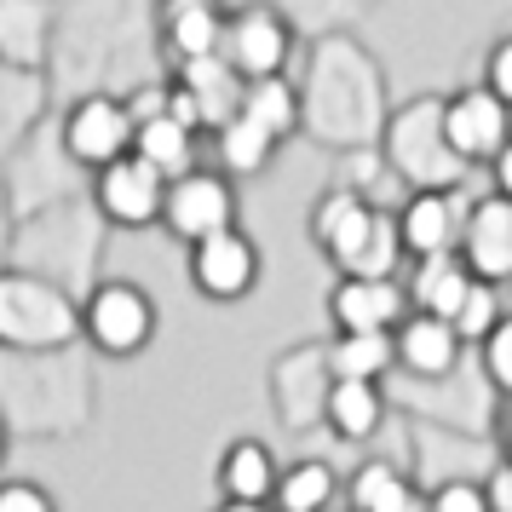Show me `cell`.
<instances>
[{
  "mask_svg": "<svg viewBox=\"0 0 512 512\" xmlns=\"http://www.w3.org/2000/svg\"><path fill=\"white\" fill-rule=\"evenodd\" d=\"M93 369L81 351H6L0 363V415L12 438H75L93 420Z\"/></svg>",
  "mask_w": 512,
  "mask_h": 512,
  "instance_id": "obj_1",
  "label": "cell"
},
{
  "mask_svg": "<svg viewBox=\"0 0 512 512\" xmlns=\"http://www.w3.org/2000/svg\"><path fill=\"white\" fill-rule=\"evenodd\" d=\"M305 127L334 150H369L374 139H386L380 121V75L369 58H357L351 47H323L311 64V87H305Z\"/></svg>",
  "mask_w": 512,
  "mask_h": 512,
  "instance_id": "obj_2",
  "label": "cell"
},
{
  "mask_svg": "<svg viewBox=\"0 0 512 512\" xmlns=\"http://www.w3.org/2000/svg\"><path fill=\"white\" fill-rule=\"evenodd\" d=\"M311 242L328 254L340 277H397V265L409 259L397 213L374 208L369 196L334 185L311 202Z\"/></svg>",
  "mask_w": 512,
  "mask_h": 512,
  "instance_id": "obj_3",
  "label": "cell"
},
{
  "mask_svg": "<svg viewBox=\"0 0 512 512\" xmlns=\"http://www.w3.org/2000/svg\"><path fill=\"white\" fill-rule=\"evenodd\" d=\"M380 156L392 167L397 185L415 190H461L466 162L461 150L449 144V98H415L386 116V139H380Z\"/></svg>",
  "mask_w": 512,
  "mask_h": 512,
  "instance_id": "obj_4",
  "label": "cell"
},
{
  "mask_svg": "<svg viewBox=\"0 0 512 512\" xmlns=\"http://www.w3.org/2000/svg\"><path fill=\"white\" fill-rule=\"evenodd\" d=\"M87 340V317L70 288L29 271H6L0 277V346L6 351H75Z\"/></svg>",
  "mask_w": 512,
  "mask_h": 512,
  "instance_id": "obj_5",
  "label": "cell"
},
{
  "mask_svg": "<svg viewBox=\"0 0 512 512\" xmlns=\"http://www.w3.org/2000/svg\"><path fill=\"white\" fill-rule=\"evenodd\" d=\"M81 317H87V346L98 357H139L156 340V300L139 282H93L81 294Z\"/></svg>",
  "mask_w": 512,
  "mask_h": 512,
  "instance_id": "obj_6",
  "label": "cell"
},
{
  "mask_svg": "<svg viewBox=\"0 0 512 512\" xmlns=\"http://www.w3.org/2000/svg\"><path fill=\"white\" fill-rule=\"evenodd\" d=\"M139 150V116L127 110V98L116 93H87L70 104L64 116V156L87 173H104V167L127 162Z\"/></svg>",
  "mask_w": 512,
  "mask_h": 512,
  "instance_id": "obj_7",
  "label": "cell"
},
{
  "mask_svg": "<svg viewBox=\"0 0 512 512\" xmlns=\"http://www.w3.org/2000/svg\"><path fill=\"white\" fill-rule=\"evenodd\" d=\"M328 392H334V369H328L323 340H305V346L282 351L271 363V403H277L288 432L328 426Z\"/></svg>",
  "mask_w": 512,
  "mask_h": 512,
  "instance_id": "obj_8",
  "label": "cell"
},
{
  "mask_svg": "<svg viewBox=\"0 0 512 512\" xmlns=\"http://www.w3.org/2000/svg\"><path fill=\"white\" fill-rule=\"evenodd\" d=\"M162 231L173 236V242H185V248H202V242H213V236L236 231V185L225 179V173H208V167L173 179Z\"/></svg>",
  "mask_w": 512,
  "mask_h": 512,
  "instance_id": "obj_9",
  "label": "cell"
},
{
  "mask_svg": "<svg viewBox=\"0 0 512 512\" xmlns=\"http://www.w3.org/2000/svg\"><path fill=\"white\" fill-rule=\"evenodd\" d=\"M167 190H173V179H162L144 156H127V162L93 173V208L116 231H144V225H162Z\"/></svg>",
  "mask_w": 512,
  "mask_h": 512,
  "instance_id": "obj_10",
  "label": "cell"
},
{
  "mask_svg": "<svg viewBox=\"0 0 512 512\" xmlns=\"http://www.w3.org/2000/svg\"><path fill=\"white\" fill-rule=\"evenodd\" d=\"M415 317L409 282L397 277H340L328 288V323L334 334H397Z\"/></svg>",
  "mask_w": 512,
  "mask_h": 512,
  "instance_id": "obj_11",
  "label": "cell"
},
{
  "mask_svg": "<svg viewBox=\"0 0 512 512\" xmlns=\"http://www.w3.org/2000/svg\"><path fill=\"white\" fill-rule=\"evenodd\" d=\"M466 219H472V202L461 190H415L403 196L397 208V231H403V248L409 259H443V254H461V236Z\"/></svg>",
  "mask_w": 512,
  "mask_h": 512,
  "instance_id": "obj_12",
  "label": "cell"
},
{
  "mask_svg": "<svg viewBox=\"0 0 512 512\" xmlns=\"http://www.w3.org/2000/svg\"><path fill=\"white\" fill-rule=\"evenodd\" d=\"M288 47H294V35L277 6H242L236 18H225V64L242 81H277Z\"/></svg>",
  "mask_w": 512,
  "mask_h": 512,
  "instance_id": "obj_13",
  "label": "cell"
},
{
  "mask_svg": "<svg viewBox=\"0 0 512 512\" xmlns=\"http://www.w3.org/2000/svg\"><path fill=\"white\" fill-rule=\"evenodd\" d=\"M190 282H196V294L213 300V305L248 300L259 288V248L242 231L213 236L202 248H190Z\"/></svg>",
  "mask_w": 512,
  "mask_h": 512,
  "instance_id": "obj_14",
  "label": "cell"
},
{
  "mask_svg": "<svg viewBox=\"0 0 512 512\" xmlns=\"http://www.w3.org/2000/svg\"><path fill=\"white\" fill-rule=\"evenodd\" d=\"M449 144L461 150L466 167H489L512 144V110L489 87H466L449 98Z\"/></svg>",
  "mask_w": 512,
  "mask_h": 512,
  "instance_id": "obj_15",
  "label": "cell"
},
{
  "mask_svg": "<svg viewBox=\"0 0 512 512\" xmlns=\"http://www.w3.org/2000/svg\"><path fill=\"white\" fill-rule=\"evenodd\" d=\"M461 328L443 323V317H426L415 311L409 323L397 328V374H409L415 386H438L449 374H461Z\"/></svg>",
  "mask_w": 512,
  "mask_h": 512,
  "instance_id": "obj_16",
  "label": "cell"
},
{
  "mask_svg": "<svg viewBox=\"0 0 512 512\" xmlns=\"http://www.w3.org/2000/svg\"><path fill=\"white\" fill-rule=\"evenodd\" d=\"M461 259L472 265L478 282H495V288H512V202L507 196H478L472 202V219H466L461 236Z\"/></svg>",
  "mask_w": 512,
  "mask_h": 512,
  "instance_id": "obj_17",
  "label": "cell"
},
{
  "mask_svg": "<svg viewBox=\"0 0 512 512\" xmlns=\"http://www.w3.org/2000/svg\"><path fill=\"white\" fill-rule=\"evenodd\" d=\"M213 484H219V501H248V507H271L282 484V466L271 455V443L259 438H231L219 449V466H213Z\"/></svg>",
  "mask_w": 512,
  "mask_h": 512,
  "instance_id": "obj_18",
  "label": "cell"
},
{
  "mask_svg": "<svg viewBox=\"0 0 512 512\" xmlns=\"http://www.w3.org/2000/svg\"><path fill=\"white\" fill-rule=\"evenodd\" d=\"M346 512H432V489L403 461H363L346 484Z\"/></svg>",
  "mask_w": 512,
  "mask_h": 512,
  "instance_id": "obj_19",
  "label": "cell"
},
{
  "mask_svg": "<svg viewBox=\"0 0 512 512\" xmlns=\"http://www.w3.org/2000/svg\"><path fill=\"white\" fill-rule=\"evenodd\" d=\"M162 47L185 70L225 52V18L213 0H162Z\"/></svg>",
  "mask_w": 512,
  "mask_h": 512,
  "instance_id": "obj_20",
  "label": "cell"
},
{
  "mask_svg": "<svg viewBox=\"0 0 512 512\" xmlns=\"http://www.w3.org/2000/svg\"><path fill=\"white\" fill-rule=\"evenodd\" d=\"M472 288H478L472 265H466L461 254H443V259H420V265H415L409 300H415V311H426V317H443V323H455Z\"/></svg>",
  "mask_w": 512,
  "mask_h": 512,
  "instance_id": "obj_21",
  "label": "cell"
},
{
  "mask_svg": "<svg viewBox=\"0 0 512 512\" xmlns=\"http://www.w3.org/2000/svg\"><path fill=\"white\" fill-rule=\"evenodd\" d=\"M386 415H392V403H386V392L374 380H334V392H328V432L340 443H369L386 426Z\"/></svg>",
  "mask_w": 512,
  "mask_h": 512,
  "instance_id": "obj_22",
  "label": "cell"
},
{
  "mask_svg": "<svg viewBox=\"0 0 512 512\" xmlns=\"http://www.w3.org/2000/svg\"><path fill=\"white\" fill-rule=\"evenodd\" d=\"M328 369H334V380H374L380 386L397 369V334H334Z\"/></svg>",
  "mask_w": 512,
  "mask_h": 512,
  "instance_id": "obj_23",
  "label": "cell"
},
{
  "mask_svg": "<svg viewBox=\"0 0 512 512\" xmlns=\"http://www.w3.org/2000/svg\"><path fill=\"white\" fill-rule=\"evenodd\" d=\"M334 495H340V478L323 455H300V461L282 466V484H277V512H334Z\"/></svg>",
  "mask_w": 512,
  "mask_h": 512,
  "instance_id": "obj_24",
  "label": "cell"
},
{
  "mask_svg": "<svg viewBox=\"0 0 512 512\" xmlns=\"http://www.w3.org/2000/svg\"><path fill=\"white\" fill-rule=\"evenodd\" d=\"M133 156H144L162 179H185V173H196V133L179 116H156L139 127V150Z\"/></svg>",
  "mask_w": 512,
  "mask_h": 512,
  "instance_id": "obj_25",
  "label": "cell"
},
{
  "mask_svg": "<svg viewBox=\"0 0 512 512\" xmlns=\"http://www.w3.org/2000/svg\"><path fill=\"white\" fill-rule=\"evenodd\" d=\"M277 150L282 144L271 139L265 127H254L248 116H231L225 127H219V162H225V173H259Z\"/></svg>",
  "mask_w": 512,
  "mask_h": 512,
  "instance_id": "obj_26",
  "label": "cell"
},
{
  "mask_svg": "<svg viewBox=\"0 0 512 512\" xmlns=\"http://www.w3.org/2000/svg\"><path fill=\"white\" fill-rule=\"evenodd\" d=\"M512 317V305H507V288H495V282H478L472 294H466L461 305V317H455V328H461V340L466 346H484L495 328Z\"/></svg>",
  "mask_w": 512,
  "mask_h": 512,
  "instance_id": "obj_27",
  "label": "cell"
},
{
  "mask_svg": "<svg viewBox=\"0 0 512 512\" xmlns=\"http://www.w3.org/2000/svg\"><path fill=\"white\" fill-rule=\"evenodd\" d=\"M478 369H484V386H489V392L507 403V397H512V317L495 328V334H489L484 346H478Z\"/></svg>",
  "mask_w": 512,
  "mask_h": 512,
  "instance_id": "obj_28",
  "label": "cell"
},
{
  "mask_svg": "<svg viewBox=\"0 0 512 512\" xmlns=\"http://www.w3.org/2000/svg\"><path fill=\"white\" fill-rule=\"evenodd\" d=\"M432 512H495L489 489L478 478H438L432 484Z\"/></svg>",
  "mask_w": 512,
  "mask_h": 512,
  "instance_id": "obj_29",
  "label": "cell"
},
{
  "mask_svg": "<svg viewBox=\"0 0 512 512\" xmlns=\"http://www.w3.org/2000/svg\"><path fill=\"white\" fill-rule=\"evenodd\" d=\"M0 512H58L47 484H29V478H12L0 489Z\"/></svg>",
  "mask_w": 512,
  "mask_h": 512,
  "instance_id": "obj_30",
  "label": "cell"
},
{
  "mask_svg": "<svg viewBox=\"0 0 512 512\" xmlns=\"http://www.w3.org/2000/svg\"><path fill=\"white\" fill-rule=\"evenodd\" d=\"M484 87L512 110V35H507V41H495V52H489V64H484Z\"/></svg>",
  "mask_w": 512,
  "mask_h": 512,
  "instance_id": "obj_31",
  "label": "cell"
},
{
  "mask_svg": "<svg viewBox=\"0 0 512 512\" xmlns=\"http://www.w3.org/2000/svg\"><path fill=\"white\" fill-rule=\"evenodd\" d=\"M484 489H489V507L495 512H512V455H501V461L489 466Z\"/></svg>",
  "mask_w": 512,
  "mask_h": 512,
  "instance_id": "obj_32",
  "label": "cell"
},
{
  "mask_svg": "<svg viewBox=\"0 0 512 512\" xmlns=\"http://www.w3.org/2000/svg\"><path fill=\"white\" fill-rule=\"evenodd\" d=\"M489 185H495V196H507V202H512V144L489 162Z\"/></svg>",
  "mask_w": 512,
  "mask_h": 512,
  "instance_id": "obj_33",
  "label": "cell"
},
{
  "mask_svg": "<svg viewBox=\"0 0 512 512\" xmlns=\"http://www.w3.org/2000/svg\"><path fill=\"white\" fill-rule=\"evenodd\" d=\"M489 432H495V443H501V455H512V397L495 403V426H489Z\"/></svg>",
  "mask_w": 512,
  "mask_h": 512,
  "instance_id": "obj_34",
  "label": "cell"
},
{
  "mask_svg": "<svg viewBox=\"0 0 512 512\" xmlns=\"http://www.w3.org/2000/svg\"><path fill=\"white\" fill-rule=\"evenodd\" d=\"M213 512H277V507H248V501H219Z\"/></svg>",
  "mask_w": 512,
  "mask_h": 512,
  "instance_id": "obj_35",
  "label": "cell"
}]
</instances>
